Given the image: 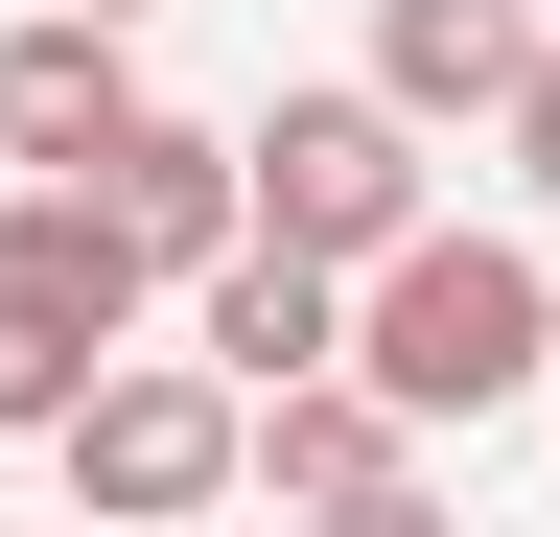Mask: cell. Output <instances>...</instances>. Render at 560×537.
Wrapping results in <instances>:
<instances>
[{"label":"cell","mask_w":560,"mask_h":537,"mask_svg":"<svg viewBox=\"0 0 560 537\" xmlns=\"http://www.w3.org/2000/svg\"><path fill=\"white\" fill-rule=\"evenodd\" d=\"M187 351L234 374V397H280V374H327V351H350V257H304V234H234V257L187 281Z\"/></svg>","instance_id":"obj_7"},{"label":"cell","mask_w":560,"mask_h":537,"mask_svg":"<svg viewBox=\"0 0 560 537\" xmlns=\"http://www.w3.org/2000/svg\"><path fill=\"white\" fill-rule=\"evenodd\" d=\"M140 117V24H94V0H24L0 24V164H94Z\"/></svg>","instance_id":"obj_8"},{"label":"cell","mask_w":560,"mask_h":537,"mask_svg":"<svg viewBox=\"0 0 560 537\" xmlns=\"http://www.w3.org/2000/svg\"><path fill=\"white\" fill-rule=\"evenodd\" d=\"M420 467H444V444H420V421H397L350 351L257 397V491H280V514H420Z\"/></svg>","instance_id":"obj_6"},{"label":"cell","mask_w":560,"mask_h":537,"mask_svg":"<svg viewBox=\"0 0 560 537\" xmlns=\"http://www.w3.org/2000/svg\"><path fill=\"white\" fill-rule=\"evenodd\" d=\"M94 211L140 234V257H164V304L210 281V257H234L257 234V164H234V117H164V94H140L117 117V141H94Z\"/></svg>","instance_id":"obj_5"},{"label":"cell","mask_w":560,"mask_h":537,"mask_svg":"<svg viewBox=\"0 0 560 537\" xmlns=\"http://www.w3.org/2000/svg\"><path fill=\"white\" fill-rule=\"evenodd\" d=\"M234 164H257V234H304V257H397L420 234V117L374 71H350V94H257Z\"/></svg>","instance_id":"obj_4"},{"label":"cell","mask_w":560,"mask_h":537,"mask_svg":"<svg viewBox=\"0 0 560 537\" xmlns=\"http://www.w3.org/2000/svg\"><path fill=\"white\" fill-rule=\"evenodd\" d=\"M47 467H70V514H234L257 491V397L210 374V351H117L47 421Z\"/></svg>","instance_id":"obj_3"},{"label":"cell","mask_w":560,"mask_h":537,"mask_svg":"<svg viewBox=\"0 0 560 537\" xmlns=\"http://www.w3.org/2000/svg\"><path fill=\"white\" fill-rule=\"evenodd\" d=\"M94 24H140V0H94Z\"/></svg>","instance_id":"obj_11"},{"label":"cell","mask_w":560,"mask_h":537,"mask_svg":"<svg viewBox=\"0 0 560 537\" xmlns=\"http://www.w3.org/2000/svg\"><path fill=\"white\" fill-rule=\"evenodd\" d=\"M350 374H374L420 444H467V421H514V397H560V281H537V234L420 211L397 257H350Z\"/></svg>","instance_id":"obj_1"},{"label":"cell","mask_w":560,"mask_h":537,"mask_svg":"<svg viewBox=\"0 0 560 537\" xmlns=\"http://www.w3.org/2000/svg\"><path fill=\"white\" fill-rule=\"evenodd\" d=\"M490 141H514V187H537V211H560V24H537V71H514V94H490Z\"/></svg>","instance_id":"obj_10"},{"label":"cell","mask_w":560,"mask_h":537,"mask_svg":"<svg viewBox=\"0 0 560 537\" xmlns=\"http://www.w3.org/2000/svg\"><path fill=\"white\" fill-rule=\"evenodd\" d=\"M140 304H164V257L94 211V164H24L0 187V444H47L70 397L140 351Z\"/></svg>","instance_id":"obj_2"},{"label":"cell","mask_w":560,"mask_h":537,"mask_svg":"<svg viewBox=\"0 0 560 537\" xmlns=\"http://www.w3.org/2000/svg\"><path fill=\"white\" fill-rule=\"evenodd\" d=\"M537 71V0H374V94L420 117V141H444V117H490Z\"/></svg>","instance_id":"obj_9"}]
</instances>
